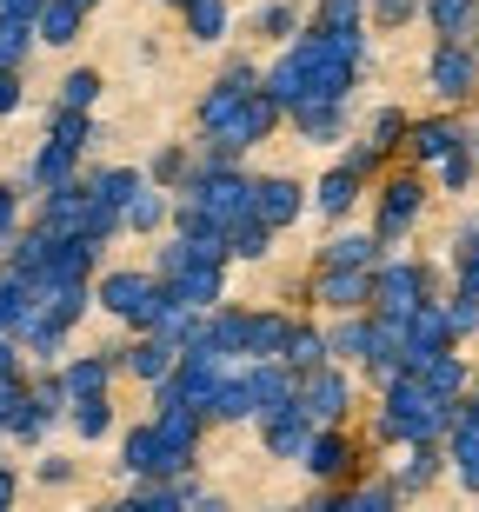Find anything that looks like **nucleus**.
Here are the masks:
<instances>
[{
    "instance_id": "nucleus-1",
    "label": "nucleus",
    "mask_w": 479,
    "mask_h": 512,
    "mask_svg": "<svg viewBox=\"0 0 479 512\" xmlns=\"http://www.w3.org/2000/svg\"><path fill=\"white\" fill-rule=\"evenodd\" d=\"M94 306H100V313H114L120 326H134V333H154V326L167 320L173 293L154 280V273L114 266V273H100V286H94Z\"/></svg>"
},
{
    "instance_id": "nucleus-2",
    "label": "nucleus",
    "mask_w": 479,
    "mask_h": 512,
    "mask_svg": "<svg viewBox=\"0 0 479 512\" xmlns=\"http://www.w3.org/2000/svg\"><path fill=\"white\" fill-rule=\"evenodd\" d=\"M433 300V266L426 260H393L386 253L380 266H373V313H386V320H406L413 306Z\"/></svg>"
},
{
    "instance_id": "nucleus-3",
    "label": "nucleus",
    "mask_w": 479,
    "mask_h": 512,
    "mask_svg": "<svg viewBox=\"0 0 479 512\" xmlns=\"http://www.w3.org/2000/svg\"><path fill=\"white\" fill-rule=\"evenodd\" d=\"M426 87H433L446 107L473 100L479 94V47L473 40H440V47L426 54Z\"/></svg>"
},
{
    "instance_id": "nucleus-4",
    "label": "nucleus",
    "mask_w": 479,
    "mask_h": 512,
    "mask_svg": "<svg viewBox=\"0 0 479 512\" xmlns=\"http://www.w3.org/2000/svg\"><path fill=\"white\" fill-rule=\"evenodd\" d=\"M420 213H426V180L420 173H393V180L380 187V207H373V240H380V247L406 240Z\"/></svg>"
},
{
    "instance_id": "nucleus-5",
    "label": "nucleus",
    "mask_w": 479,
    "mask_h": 512,
    "mask_svg": "<svg viewBox=\"0 0 479 512\" xmlns=\"http://www.w3.org/2000/svg\"><path fill=\"white\" fill-rule=\"evenodd\" d=\"M293 406H300L313 426H340V419L353 413V380H346V366L326 360L320 373H300V393H293Z\"/></svg>"
},
{
    "instance_id": "nucleus-6",
    "label": "nucleus",
    "mask_w": 479,
    "mask_h": 512,
    "mask_svg": "<svg viewBox=\"0 0 479 512\" xmlns=\"http://www.w3.org/2000/svg\"><path fill=\"white\" fill-rule=\"evenodd\" d=\"M60 413H67V386H60V373H34V386H27V399H20V413L7 419V439L40 446Z\"/></svg>"
},
{
    "instance_id": "nucleus-7",
    "label": "nucleus",
    "mask_w": 479,
    "mask_h": 512,
    "mask_svg": "<svg viewBox=\"0 0 479 512\" xmlns=\"http://www.w3.org/2000/svg\"><path fill=\"white\" fill-rule=\"evenodd\" d=\"M120 466H127V473H134L140 486H167V479H180V473H187V466H180V459L167 453V439H160V426H154V419H140L134 433L120 439Z\"/></svg>"
},
{
    "instance_id": "nucleus-8",
    "label": "nucleus",
    "mask_w": 479,
    "mask_h": 512,
    "mask_svg": "<svg viewBox=\"0 0 479 512\" xmlns=\"http://www.w3.org/2000/svg\"><path fill=\"white\" fill-rule=\"evenodd\" d=\"M300 213H307V187H300L293 173H260V180H253V220L267 233H287Z\"/></svg>"
},
{
    "instance_id": "nucleus-9",
    "label": "nucleus",
    "mask_w": 479,
    "mask_h": 512,
    "mask_svg": "<svg viewBox=\"0 0 479 512\" xmlns=\"http://www.w3.org/2000/svg\"><path fill=\"white\" fill-rule=\"evenodd\" d=\"M60 386H67V406H87V399H107V386H114L120 373V346H100V353H80V360L54 366Z\"/></svg>"
},
{
    "instance_id": "nucleus-10",
    "label": "nucleus",
    "mask_w": 479,
    "mask_h": 512,
    "mask_svg": "<svg viewBox=\"0 0 479 512\" xmlns=\"http://www.w3.org/2000/svg\"><path fill=\"white\" fill-rule=\"evenodd\" d=\"M280 107H273V94L267 87H260V94H247L240 100V114L227 120V133H213V140H220V147H233V153H253L260 147V140H273V127H280Z\"/></svg>"
},
{
    "instance_id": "nucleus-11",
    "label": "nucleus",
    "mask_w": 479,
    "mask_h": 512,
    "mask_svg": "<svg viewBox=\"0 0 479 512\" xmlns=\"http://www.w3.org/2000/svg\"><path fill=\"white\" fill-rule=\"evenodd\" d=\"M313 300H320L326 313H366V306H373V273L320 266V273H313Z\"/></svg>"
},
{
    "instance_id": "nucleus-12",
    "label": "nucleus",
    "mask_w": 479,
    "mask_h": 512,
    "mask_svg": "<svg viewBox=\"0 0 479 512\" xmlns=\"http://www.w3.org/2000/svg\"><path fill=\"white\" fill-rule=\"evenodd\" d=\"M167 293L187 313H213V306H227V266H207V260H193L180 280H167Z\"/></svg>"
},
{
    "instance_id": "nucleus-13",
    "label": "nucleus",
    "mask_w": 479,
    "mask_h": 512,
    "mask_svg": "<svg viewBox=\"0 0 479 512\" xmlns=\"http://www.w3.org/2000/svg\"><path fill=\"white\" fill-rule=\"evenodd\" d=\"M313 433H320V426H313L300 406H280V413L260 419V446H267L273 459H293V466H300V453H307V439H313Z\"/></svg>"
},
{
    "instance_id": "nucleus-14",
    "label": "nucleus",
    "mask_w": 479,
    "mask_h": 512,
    "mask_svg": "<svg viewBox=\"0 0 479 512\" xmlns=\"http://www.w3.org/2000/svg\"><path fill=\"white\" fill-rule=\"evenodd\" d=\"M353 459H360V453H353V439H346L340 426H320V433L307 439L300 466H307L313 479H346V473H353Z\"/></svg>"
},
{
    "instance_id": "nucleus-15",
    "label": "nucleus",
    "mask_w": 479,
    "mask_h": 512,
    "mask_svg": "<svg viewBox=\"0 0 479 512\" xmlns=\"http://www.w3.org/2000/svg\"><path fill=\"white\" fill-rule=\"evenodd\" d=\"M460 147H466V133H460V120H446V114L413 120V127H406V153L426 160V167H440L446 153H460Z\"/></svg>"
},
{
    "instance_id": "nucleus-16",
    "label": "nucleus",
    "mask_w": 479,
    "mask_h": 512,
    "mask_svg": "<svg viewBox=\"0 0 479 512\" xmlns=\"http://www.w3.org/2000/svg\"><path fill=\"white\" fill-rule=\"evenodd\" d=\"M67 180H80V153L60 147V140H40V153L27 160V180H20V187L54 193V187H67Z\"/></svg>"
},
{
    "instance_id": "nucleus-17",
    "label": "nucleus",
    "mask_w": 479,
    "mask_h": 512,
    "mask_svg": "<svg viewBox=\"0 0 479 512\" xmlns=\"http://www.w3.org/2000/svg\"><path fill=\"white\" fill-rule=\"evenodd\" d=\"M120 366H127V373H134V380L160 386V380H173V366H180V346L154 340V333H140L134 346H120Z\"/></svg>"
},
{
    "instance_id": "nucleus-18",
    "label": "nucleus",
    "mask_w": 479,
    "mask_h": 512,
    "mask_svg": "<svg viewBox=\"0 0 479 512\" xmlns=\"http://www.w3.org/2000/svg\"><path fill=\"white\" fill-rule=\"evenodd\" d=\"M366 340H373V313H340V320L326 326V360L366 366Z\"/></svg>"
},
{
    "instance_id": "nucleus-19",
    "label": "nucleus",
    "mask_w": 479,
    "mask_h": 512,
    "mask_svg": "<svg viewBox=\"0 0 479 512\" xmlns=\"http://www.w3.org/2000/svg\"><path fill=\"white\" fill-rule=\"evenodd\" d=\"M147 187V173L140 167H94L87 173V193H94V207L100 213H127V200Z\"/></svg>"
},
{
    "instance_id": "nucleus-20",
    "label": "nucleus",
    "mask_w": 479,
    "mask_h": 512,
    "mask_svg": "<svg viewBox=\"0 0 479 512\" xmlns=\"http://www.w3.org/2000/svg\"><path fill=\"white\" fill-rule=\"evenodd\" d=\"M380 260H386V247L373 233H333L320 247V266H340V273H373Z\"/></svg>"
},
{
    "instance_id": "nucleus-21",
    "label": "nucleus",
    "mask_w": 479,
    "mask_h": 512,
    "mask_svg": "<svg viewBox=\"0 0 479 512\" xmlns=\"http://www.w3.org/2000/svg\"><path fill=\"white\" fill-rule=\"evenodd\" d=\"M360 173H346V167H326L320 180H313V213H326V220H346V213L360 207Z\"/></svg>"
},
{
    "instance_id": "nucleus-22",
    "label": "nucleus",
    "mask_w": 479,
    "mask_h": 512,
    "mask_svg": "<svg viewBox=\"0 0 479 512\" xmlns=\"http://www.w3.org/2000/svg\"><path fill=\"white\" fill-rule=\"evenodd\" d=\"M313 34H333L346 47H366V0H320L313 7Z\"/></svg>"
},
{
    "instance_id": "nucleus-23",
    "label": "nucleus",
    "mask_w": 479,
    "mask_h": 512,
    "mask_svg": "<svg viewBox=\"0 0 479 512\" xmlns=\"http://www.w3.org/2000/svg\"><path fill=\"white\" fill-rule=\"evenodd\" d=\"M420 14L433 20L440 40H473L479 34V0H420Z\"/></svg>"
},
{
    "instance_id": "nucleus-24",
    "label": "nucleus",
    "mask_w": 479,
    "mask_h": 512,
    "mask_svg": "<svg viewBox=\"0 0 479 512\" xmlns=\"http://www.w3.org/2000/svg\"><path fill=\"white\" fill-rule=\"evenodd\" d=\"M440 466H446V453L440 446H406V459L400 466H393V493H426V486H433V479H440Z\"/></svg>"
},
{
    "instance_id": "nucleus-25",
    "label": "nucleus",
    "mask_w": 479,
    "mask_h": 512,
    "mask_svg": "<svg viewBox=\"0 0 479 512\" xmlns=\"http://www.w3.org/2000/svg\"><path fill=\"white\" fill-rule=\"evenodd\" d=\"M167 220H173V193L140 187L134 200H127V213H120V233H160Z\"/></svg>"
},
{
    "instance_id": "nucleus-26",
    "label": "nucleus",
    "mask_w": 479,
    "mask_h": 512,
    "mask_svg": "<svg viewBox=\"0 0 479 512\" xmlns=\"http://www.w3.org/2000/svg\"><path fill=\"white\" fill-rule=\"evenodd\" d=\"M293 133L307 140V147H333V140H346V107H293Z\"/></svg>"
},
{
    "instance_id": "nucleus-27",
    "label": "nucleus",
    "mask_w": 479,
    "mask_h": 512,
    "mask_svg": "<svg viewBox=\"0 0 479 512\" xmlns=\"http://www.w3.org/2000/svg\"><path fill=\"white\" fill-rule=\"evenodd\" d=\"M446 459H453V473H460L466 493H479V426L473 419H453V433H446Z\"/></svg>"
},
{
    "instance_id": "nucleus-28",
    "label": "nucleus",
    "mask_w": 479,
    "mask_h": 512,
    "mask_svg": "<svg viewBox=\"0 0 479 512\" xmlns=\"http://www.w3.org/2000/svg\"><path fill=\"white\" fill-rule=\"evenodd\" d=\"M293 320L287 313H247V360H280Z\"/></svg>"
},
{
    "instance_id": "nucleus-29",
    "label": "nucleus",
    "mask_w": 479,
    "mask_h": 512,
    "mask_svg": "<svg viewBox=\"0 0 479 512\" xmlns=\"http://www.w3.org/2000/svg\"><path fill=\"white\" fill-rule=\"evenodd\" d=\"M80 27H87V14H80V7L47 0V7H40V20H34V40H40V47H74Z\"/></svg>"
},
{
    "instance_id": "nucleus-30",
    "label": "nucleus",
    "mask_w": 479,
    "mask_h": 512,
    "mask_svg": "<svg viewBox=\"0 0 479 512\" xmlns=\"http://www.w3.org/2000/svg\"><path fill=\"white\" fill-rule=\"evenodd\" d=\"M420 380L433 386V393H440L446 406H460V399H466V386H473V373H466V360H460V353H433V360L420 366Z\"/></svg>"
},
{
    "instance_id": "nucleus-31",
    "label": "nucleus",
    "mask_w": 479,
    "mask_h": 512,
    "mask_svg": "<svg viewBox=\"0 0 479 512\" xmlns=\"http://www.w3.org/2000/svg\"><path fill=\"white\" fill-rule=\"evenodd\" d=\"M280 366H293V373H320V366H326V326L293 320V333H287V353H280Z\"/></svg>"
},
{
    "instance_id": "nucleus-32",
    "label": "nucleus",
    "mask_w": 479,
    "mask_h": 512,
    "mask_svg": "<svg viewBox=\"0 0 479 512\" xmlns=\"http://www.w3.org/2000/svg\"><path fill=\"white\" fill-rule=\"evenodd\" d=\"M47 140L87 153V147L100 140V120H94V114H74V107H54V114H47Z\"/></svg>"
},
{
    "instance_id": "nucleus-33",
    "label": "nucleus",
    "mask_w": 479,
    "mask_h": 512,
    "mask_svg": "<svg viewBox=\"0 0 479 512\" xmlns=\"http://www.w3.org/2000/svg\"><path fill=\"white\" fill-rule=\"evenodd\" d=\"M187 173H193V147H160L154 160H147V187H160V193H180L187 187Z\"/></svg>"
},
{
    "instance_id": "nucleus-34",
    "label": "nucleus",
    "mask_w": 479,
    "mask_h": 512,
    "mask_svg": "<svg viewBox=\"0 0 479 512\" xmlns=\"http://www.w3.org/2000/svg\"><path fill=\"white\" fill-rule=\"evenodd\" d=\"M180 14H187V34L200 40V47H213V40H227V27H233L227 0H187Z\"/></svg>"
},
{
    "instance_id": "nucleus-35",
    "label": "nucleus",
    "mask_w": 479,
    "mask_h": 512,
    "mask_svg": "<svg viewBox=\"0 0 479 512\" xmlns=\"http://www.w3.org/2000/svg\"><path fill=\"white\" fill-rule=\"evenodd\" d=\"M27 306H34V286L20 280V273H7V266H0V340H14V333H20Z\"/></svg>"
},
{
    "instance_id": "nucleus-36",
    "label": "nucleus",
    "mask_w": 479,
    "mask_h": 512,
    "mask_svg": "<svg viewBox=\"0 0 479 512\" xmlns=\"http://www.w3.org/2000/svg\"><path fill=\"white\" fill-rule=\"evenodd\" d=\"M307 27V14L293 7V0H267V7H253V34L260 40H293Z\"/></svg>"
},
{
    "instance_id": "nucleus-37",
    "label": "nucleus",
    "mask_w": 479,
    "mask_h": 512,
    "mask_svg": "<svg viewBox=\"0 0 479 512\" xmlns=\"http://www.w3.org/2000/svg\"><path fill=\"white\" fill-rule=\"evenodd\" d=\"M100 87H107V80H100L94 67H74V74L60 80V100H54V107H74V114H94V100H100Z\"/></svg>"
},
{
    "instance_id": "nucleus-38",
    "label": "nucleus",
    "mask_w": 479,
    "mask_h": 512,
    "mask_svg": "<svg viewBox=\"0 0 479 512\" xmlns=\"http://www.w3.org/2000/svg\"><path fill=\"white\" fill-rule=\"evenodd\" d=\"M34 47H40V40H34V27H20V20H0V67H7V74H20Z\"/></svg>"
},
{
    "instance_id": "nucleus-39",
    "label": "nucleus",
    "mask_w": 479,
    "mask_h": 512,
    "mask_svg": "<svg viewBox=\"0 0 479 512\" xmlns=\"http://www.w3.org/2000/svg\"><path fill=\"white\" fill-rule=\"evenodd\" d=\"M473 180H479V147L466 140L460 153H446V160H440V187H446V193H466Z\"/></svg>"
},
{
    "instance_id": "nucleus-40",
    "label": "nucleus",
    "mask_w": 479,
    "mask_h": 512,
    "mask_svg": "<svg viewBox=\"0 0 479 512\" xmlns=\"http://www.w3.org/2000/svg\"><path fill=\"white\" fill-rule=\"evenodd\" d=\"M67 419H74L80 439H107L114 433V399H87V406H67Z\"/></svg>"
},
{
    "instance_id": "nucleus-41",
    "label": "nucleus",
    "mask_w": 479,
    "mask_h": 512,
    "mask_svg": "<svg viewBox=\"0 0 479 512\" xmlns=\"http://www.w3.org/2000/svg\"><path fill=\"white\" fill-rule=\"evenodd\" d=\"M227 253H233V260H267V253H273V233L260 227V220H240V227L227 233Z\"/></svg>"
},
{
    "instance_id": "nucleus-42",
    "label": "nucleus",
    "mask_w": 479,
    "mask_h": 512,
    "mask_svg": "<svg viewBox=\"0 0 479 512\" xmlns=\"http://www.w3.org/2000/svg\"><path fill=\"white\" fill-rule=\"evenodd\" d=\"M366 20H373L380 34H400V27L420 20V0H366Z\"/></svg>"
},
{
    "instance_id": "nucleus-43",
    "label": "nucleus",
    "mask_w": 479,
    "mask_h": 512,
    "mask_svg": "<svg viewBox=\"0 0 479 512\" xmlns=\"http://www.w3.org/2000/svg\"><path fill=\"white\" fill-rule=\"evenodd\" d=\"M406 127H413V120H406L400 107H380V114L366 120V140H373L380 153H393V147H406Z\"/></svg>"
},
{
    "instance_id": "nucleus-44",
    "label": "nucleus",
    "mask_w": 479,
    "mask_h": 512,
    "mask_svg": "<svg viewBox=\"0 0 479 512\" xmlns=\"http://www.w3.org/2000/svg\"><path fill=\"white\" fill-rule=\"evenodd\" d=\"M446 326H453V346L473 340L479 333V293H453V300H446Z\"/></svg>"
},
{
    "instance_id": "nucleus-45",
    "label": "nucleus",
    "mask_w": 479,
    "mask_h": 512,
    "mask_svg": "<svg viewBox=\"0 0 479 512\" xmlns=\"http://www.w3.org/2000/svg\"><path fill=\"white\" fill-rule=\"evenodd\" d=\"M20 200H27V187H20V180H0V253H7V240L20 233Z\"/></svg>"
},
{
    "instance_id": "nucleus-46",
    "label": "nucleus",
    "mask_w": 479,
    "mask_h": 512,
    "mask_svg": "<svg viewBox=\"0 0 479 512\" xmlns=\"http://www.w3.org/2000/svg\"><path fill=\"white\" fill-rule=\"evenodd\" d=\"M380 160H386V153L373 147V140H353V147H346V160H340V167H346V173H360V180H373V173H380Z\"/></svg>"
},
{
    "instance_id": "nucleus-47",
    "label": "nucleus",
    "mask_w": 479,
    "mask_h": 512,
    "mask_svg": "<svg viewBox=\"0 0 479 512\" xmlns=\"http://www.w3.org/2000/svg\"><path fill=\"white\" fill-rule=\"evenodd\" d=\"M40 7H47V0H0V20H20V27H34Z\"/></svg>"
},
{
    "instance_id": "nucleus-48",
    "label": "nucleus",
    "mask_w": 479,
    "mask_h": 512,
    "mask_svg": "<svg viewBox=\"0 0 479 512\" xmlns=\"http://www.w3.org/2000/svg\"><path fill=\"white\" fill-rule=\"evenodd\" d=\"M20 100H27V94H20V74H7V67H0V120L14 114Z\"/></svg>"
},
{
    "instance_id": "nucleus-49",
    "label": "nucleus",
    "mask_w": 479,
    "mask_h": 512,
    "mask_svg": "<svg viewBox=\"0 0 479 512\" xmlns=\"http://www.w3.org/2000/svg\"><path fill=\"white\" fill-rule=\"evenodd\" d=\"M74 479V459H40V486H67Z\"/></svg>"
},
{
    "instance_id": "nucleus-50",
    "label": "nucleus",
    "mask_w": 479,
    "mask_h": 512,
    "mask_svg": "<svg viewBox=\"0 0 479 512\" xmlns=\"http://www.w3.org/2000/svg\"><path fill=\"white\" fill-rule=\"evenodd\" d=\"M187 512H233V506H227V499H220V493H200V499H193Z\"/></svg>"
},
{
    "instance_id": "nucleus-51",
    "label": "nucleus",
    "mask_w": 479,
    "mask_h": 512,
    "mask_svg": "<svg viewBox=\"0 0 479 512\" xmlns=\"http://www.w3.org/2000/svg\"><path fill=\"white\" fill-rule=\"evenodd\" d=\"M460 413H466V419H473V426H479V380L466 386V399H460Z\"/></svg>"
},
{
    "instance_id": "nucleus-52",
    "label": "nucleus",
    "mask_w": 479,
    "mask_h": 512,
    "mask_svg": "<svg viewBox=\"0 0 479 512\" xmlns=\"http://www.w3.org/2000/svg\"><path fill=\"white\" fill-rule=\"evenodd\" d=\"M67 7H80V14H94V7H100V0H67Z\"/></svg>"
},
{
    "instance_id": "nucleus-53",
    "label": "nucleus",
    "mask_w": 479,
    "mask_h": 512,
    "mask_svg": "<svg viewBox=\"0 0 479 512\" xmlns=\"http://www.w3.org/2000/svg\"><path fill=\"white\" fill-rule=\"evenodd\" d=\"M473 147H479V133H473Z\"/></svg>"
},
{
    "instance_id": "nucleus-54",
    "label": "nucleus",
    "mask_w": 479,
    "mask_h": 512,
    "mask_svg": "<svg viewBox=\"0 0 479 512\" xmlns=\"http://www.w3.org/2000/svg\"><path fill=\"white\" fill-rule=\"evenodd\" d=\"M473 47H479V34H473Z\"/></svg>"
},
{
    "instance_id": "nucleus-55",
    "label": "nucleus",
    "mask_w": 479,
    "mask_h": 512,
    "mask_svg": "<svg viewBox=\"0 0 479 512\" xmlns=\"http://www.w3.org/2000/svg\"><path fill=\"white\" fill-rule=\"evenodd\" d=\"M0 433H7V426H0Z\"/></svg>"
}]
</instances>
